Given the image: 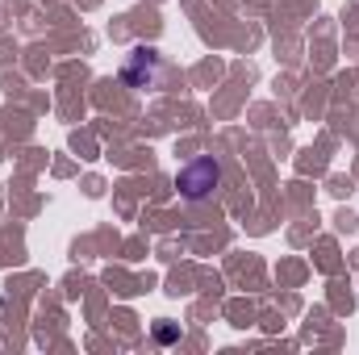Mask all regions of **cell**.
<instances>
[{
  "instance_id": "1",
  "label": "cell",
  "mask_w": 359,
  "mask_h": 355,
  "mask_svg": "<svg viewBox=\"0 0 359 355\" xmlns=\"http://www.w3.org/2000/svg\"><path fill=\"white\" fill-rule=\"evenodd\" d=\"M217 184H222V163L213 155H196L192 163L180 168V176H176V188L184 201H205V196H213Z\"/></svg>"
},
{
  "instance_id": "2",
  "label": "cell",
  "mask_w": 359,
  "mask_h": 355,
  "mask_svg": "<svg viewBox=\"0 0 359 355\" xmlns=\"http://www.w3.org/2000/svg\"><path fill=\"white\" fill-rule=\"evenodd\" d=\"M159 55L155 51H147V46H138L130 59H126V67H121V80L130 84V88H151L155 80H159Z\"/></svg>"
},
{
  "instance_id": "3",
  "label": "cell",
  "mask_w": 359,
  "mask_h": 355,
  "mask_svg": "<svg viewBox=\"0 0 359 355\" xmlns=\"http://www.w3.org/2000/svg\"><path fill=\"white\" fill-rule=\"evenodd\" d=\"M155 339H159V343H176L180 326H176V322H159V326H155Z\"/></svg>"
}]
</instances>
